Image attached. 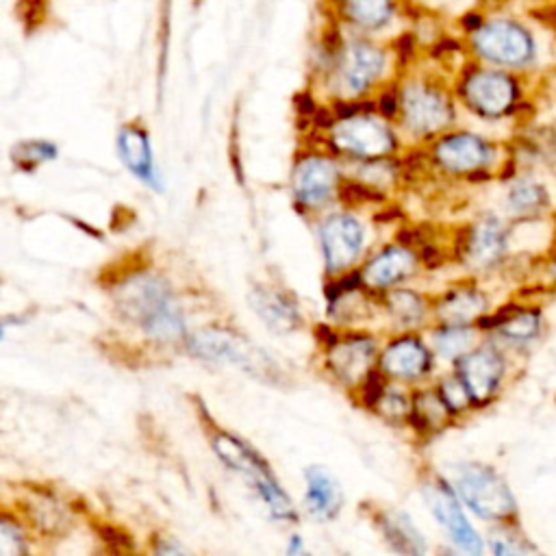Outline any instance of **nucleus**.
Masks as SVG:
<instances>
[{
  "instance_id": "obj_1",
  "label": "nucleus",
  "mask_w": 556,
  "mask_h": 556,
  "mask_svg": "<svg viewBox=\"0 0 556 556\" xmlns=\"http://www.w3.org/2000/svg\"><path fill=\"white\" fill-rule=\"evenodd\" d=\"M313 85L328 102L374 100V96L404 72L397 46L391 39L348 33L326 24L313 52Z\"/></svg>"
},
{
  "instance_id": "obj_2",
  "label": "nucleus",
  "mask_w": 556,
  "mask_h": 556,
  "mask_svg": "<svg viewBox=\"0 0 556 556\" xmlns=\"http://www.w3.org/2000/svg\"><path fill=\"white\" fill-rule=\"evenodd\" d=\"M113 315L154 350H182L189 337L187 313L167 276L146 263L104 280Z\"/></svg>"
},
{
  "instance_id": "obj_3",
  "label": "nucleus",
  "mask_w": 556,
  "mask_h": 556,
  "mask_svg": "<svg viewBox=\"0 0 556 556\" xmlns=\"http://www.w3.org/2000/svg\"><path fill=\"white\" fill-rule=\"evenodd\" d=\"M334 115L326 132H315L317 143L348 163L393 159L402 152L397 126L376 111L374 100L328 102Z\"/></svg>"
},
{
  "instance_id": "obj_4",
  "label": "nucleus",
  "mask_w": 556,
  "mask_h": 556,
  "mask_svg": "<svg viewBox=\"0 0 556 556\" xmlns=\"http://www.w3.org/2000/svg\"><path fill=\"white\" fill-rule=\"evenodd\" d=\"M198 408H200V421L204 426L206 439L215 456L219 458V463L248 484V489L263 504L271 521L293 526L300 517L298 508L291 502L289 493L282 489L269 463L248 441L217 426L202 402H198Z\"/></svg>"
},
{
  "instance_id": "obj_5",
  "label": "nucleus",
  "mask_w": 556,
  "mask_h": 556,
  "mask_svg": "<svg viewBox=\"0 0 556 556\" xmlns=\"http://www.w3.org/2000/svg\"><path fill=\"white\" fill-rule=\"evenodd\" d=\"M182 352L208 365L237 367L265 384L282 387L285 382H291L287 367L280 365L271 352L241 334L237 328L224 324H208L191 330Z\"/></svg>"
},
{
  "instance_id": "obj_6",
  "label": "nucleus",
  "mask_w": 556,
  "mask_h": 556,
  "mask_svg": "<svg viewBox=\"0 0 556 556\" xmlns=\"http://www.w3.org/2000/svg\"><path fill=\"white\" fill-rule=\"evenodd\" d=\"M397 115L395 126L404 139L432 141L454 122L452 93L428 74H408L404 70L395 78Z\"/></svg>"
},
{
  "instance_id": "obj_7",
  "label": "nucleus",
  "mask_w": 556,
  "mask_h": 556,
  "mask_svg": "<svg viewBox=\"0 0 556 556\" xmlns=\"http://www.w3.org/2000/svg\"><path fill=\"white\" fill-rule=\"evenodd\" d=\"M341 159L315 143L298 152L291 165L289 189L293 206L304 217H317L337 202L341 178Z\"/></svg>"
},
{
  "instance_id": "obj_8",
  "label": "nucleus",
  "mask_w": 556,
  "mask_h": 556,
  "mask_svg": "<svg viewBox=\"0 0 556 556\" xmlns=\"http://www.w3.org/2000/svg\"><path fill=\"white\" fill-rule=\"evenodd\" d=\"M315 232L324 261V276H337L361 265L365 252V222L354 208H328L317 215Z\"/></svg>"
},
{
  "instance_id": "obj_9",
  "label": "nucleus",
  "mask_w": 556,
  "mask_h": 556,
  "mask_svg": "<svg viewBox=\"0 0 556 556\" xmlns=\"http://www.w3.org/2000/svg\"><path fill=\"white\" fill-rule=\"evenodd\" d=\"M378 337L367 328H341L339 337L321 350V369L328 380L352 393L376 367Z\"/></svg>"
},
{
  "instance_id": "obj_10",
  "label": "nucleus",
  "mask_w": 556,
  "mask_h": 556,
  "mask_svg": "<svg viewBox=\"0 0 556 556\" xmlns=\"http://www.w3.org/2000/svg\"><path fill=\"white\" fill-rule=\"evenodd\" d=\"M467 33L471 52L484 63L497 67H519L532 56L530 33L508 17H478L471 26H467Z\"/></svg>"
},
{
  "instance_id": "obj_11",
  "label": "nucleus",
  "mask_w": 556,
  "mask_h": 556,
  "mask_svg": "<svg viewBox=\"0 0 556 556\" xmlns=\"http://www.w3.org/2000/svg\"><path fill=\"white\" fill-rule=\"evenodd\" d=\"M460 502L478 517L500 521L513 515L515 500L495 469L480 463H458L450 476Z\"/></svg>"
},
{
  "instance_id": "obj_12",
  "label": "nucleus",
  "mask_w": 556,
  "mask_h": 556,
  "mask_svg": "<svg viewBox=\"0 0 556 556\" xmlns=\"http://www.w3.org/2000/svg\"><path fill=\"white\" fill-rule=\"evenodd\" d=\"M421 497L439 523V528L445 532L447 541L454 543L460 552L467 554H480L482 552V539L469 523V519L463 513L460 497L450 480H445L439 473H428L421 478Z\"/></svg>"
},
{
  "instance_id": "obj_13",
  "label": "nucleus",
  "mask_w": 556,
  "mask_h": 556,
  "mask_svg": "<svg viewBox=\"0 0 556 556\" xmlns=\"http://www.w3.org/2000/svg\"><path fill=\"white\" fill-rule=\"evenodd\" d=\"M376 367L393 382L419 384L434 369V350L417 330L391 332L380 345Z\"/></svg>"
},
{
  "instance_id": "obj_14",
  "label": "nucleus",
  "mask_w": 556,
  "mask_h": 556,
  "mask_svg": "<svg viewBox=\"0 0 556 556\" xmlns=\"http://www.w3.org/2000/svg\"><path fill=\"white\" fill-rule=\"evenodd\" d=\"M402 15V0H326L328 22L354 35L387 39Z\"/></svg>"
},
{
  "instance_id": "obj_15",
  "label": "nucleus",
  "mask_w": 556,
  "mask_h": 556,
  "mask_svg": "<svg viewBox=\"0 0 556 556\" xmlns=\"http://www.w3.org/2000/svg\"><path fill=\"white\" fill-rule=\"evenodd\" d=\"M248 304L274 334H293L306 324L295 293L280 280H252L248 289Z\"/></svg>"
},
{
  "instance_id": "obj_16",
  "label": "nucleus",
  "mask_w": 556,
  "mask_h": 556,
  "mask_svg": "<svg viewBox=\"0 0 556 556\" xmlns=\"http://www.w3.org/2000/svg\"><path fill=\"white\" fill-rule=\"evenodd\" d=\"M15 510L28 530L43 539H61L74 528V506L65 502L52 486H26V493Z\"/></svg>"
},
{
  "instance_id": "obj_17",
  "label": "nucleus",
  "mask_w": 556,
  "mask_h": 556,
  "mask_svg": "<svg viewBox=\"0 0 556 556\" xmlns=\"http://www.w3.org/2000/svg\"><path fill=\"white\" fill-rule=\"evenodd\" d=\"M421 258L419 252L413 245H406L402 241L384 243L378 250H374L365 261L358 265L363 285L374 293H384L389 289H395L419 271Z\"/></svg>"
},
{
  "instance_id": "obj_18",
  "label": "nucleus",
  "mask_w": 556,
  "mask_h": 556,
  "mask_svg": "<svg viewBox=\"0 0 556 556\" xmlns=\"http://www.w3.org/2000/svg\"><path fill=\"white\" fill-rule=\"evenodd\" d=\"M515 83L508 74L489 67L467 70L458 80L465 106L482 117H500L515 102Z\"/></svg>"
},
{
  "instance_id": "obj_19",
  "label": "nucleus",
  "mask_w": 556,
  "mask_h": 556,
  "mask_svg": "<svg viewBox=\"0 0 556 556\" xmlns=\"http://www.w3.org/2000/svg\"><path fill=\"white\" fill-rule=\"evenodd\" d=\"M428 156L445 174H473L489 165L491 148L473 132H443L428 143Z\"/></svg>"
},
{
  "instance_id": "obj_20",
  "label": "nucleus",
  "mask_w": 556,
  "mask_h": 556,
  "mask_svg": "<svg viewBox=\"0 0 556 556\" xmlns=\"http://www.w3.org/2000/svg\"><path fill=\"white\" fill-rule=\"evenodd\" d=\"M115 148H117L119 161L137 180H141L154 193H163L165 189L163 176L154 161L150 132L141 119H130L119 126L115 137Z\"/></svg>"
},
{
  "instance_id": "obj_21",
  "label": "nucleus",
  "mask_w": 556,
  "mask_h": 556,
  "mask_svg": "<svg viewBox=\"0 0 556 556\" xmlns=\"http://www.w3.org/2000/svg\"><path fill=\"white\" fill-rule=\"evenodd\" d=\"M454 374L469 391L471 404H486L500 387L504 361L495 348H471L454 361Z\"/></svg>"
},
{
  "instance_id": "obj_22",
  "label": "nucleus",
  "mask_w": 556,
  "mask_h": 556,
  "mask_svg": "<svg viewBox=\"0 0 556 556\" xmlns=\"http://www.w3.org/2000/svg\"><path fill=\"white\" fill-rule=\"evenodd\" d=\"M361 513L367 515V519L378 530L389 549L410 556L428 552L426 536L421 534V530L415 526L413 517L406 510L374 502H361Z\"/></svg>"
},
{
  "instance_id": "obj_23",
  "label": "nucleus",
  "mask_w": 556,
  "mask_h": 556,
  "mask_svg": "<svg viewBox=\"0 0 556 556\" xmlns=\"http://www.w3.org/2000/svg\"><path fill=\"white\" fill-rule=\"evenodd\" d=\"M302 508L317 523H328L339 517L343 508V489L332 471L321 465L304 469Z\"/></svg>"
},
{
  "instance_id": "obj_24",
  "label": "nucleus",
  "mask_w": 556,
  "mask_h": 556,
  "mask_svg": "<svg viewBox=\"0 0 556 556\" xmlns=\"http://www.w3.org/2000/svg\"><path fill=\"white\" fill-rule=\"evenodd\" d=\"M380 315H384L391 324V332L400 330H419L432 317V300H428L421 291L408 289L404 285L378 293Z\"/></svg>"
},
{
  "instance_id": "obj_25",
  "label": "nucleus",
  "mask_w": 556,
  "mask_h": 556,
  "mask_svg": "<svg viewBox=\"0 0 556 556\" xmlns=\"http://www.w3.org/2000/svg\"><path fill=\"white\" fill-rule=\"evenodd\" d=\"M452 410L445 406L437 387H415L410 389V413L406 426L417 437H437L450 421Z\"/></svg>"
},
{
  "instance_id": "obj_26",
  "label": "nucleus",
  "mask_w": 556,
  "mask_h": 556,
  "mask_svg": "<svg viewBox=\"0 0 556 556\" xmlns=\"http://www.w3.org/2000/svg\"><path fill=\"white\" fill-rule=\"evenodd\" d=\"M506 248V235L500 219L486 215L480 217L467 232L465 261L473 267H491L500 261Z\"/></svg>"
},
{
  "instance_id": "obj_27",
  "label": "nucleus",
  "mask_w": 556,
  "mask_h": 556,
  "mask_svg": "<svg viewBox=\"0 0 556 556\" xmlns=\"http://www.w3.org/2000/svg\"><path fill=\"white\" fill-rule=\"evenodd\" d=\"M486 308V300L471 287H456L432 300V317L439 324H473Z\"/></svg>"
},
{
  "instance_id": "obj_28",
  "label": "nucleus",
  "mask_w": 556,
  "mask_h": 556,
  "mask_svg": "<svg viewBox=\"0 0 556 556\" xmlns=\"http://www.w3.org/2000/svg\"><path fill=\"white\" fill-rule=\"evenodd\" d=\"M473 343V332L469 326H458V324H439L430 332V345L434 354L445 356L456 361L460 354L471 350Z\"/></svg>"
},
{
  "instance_id": "obj_29",
  "label": "nucleus",
  "mask_w": 556,
  "mask_h": 556,
  "mask_svg": "<svg viewBox=\"0 0 556 556\" xmlns=\"http://www.w3.org/2000/svg\"><path fill=\"white\" fill-rule=\"evenodd\" d=\"M374 415H378L382 421L393 426H406L408 413H410V391L408 384L402 382H389L382 391L380 400L371 408Z\"/></svg>"
},
{
  "instance_id": "obj_30",
  "label": "nucleus",
  "mask_w": 556,
  "mask_h": 556,
  "mask_svg": "<svg viewBox=\"0 0 556 556\" xmlns=\"http://www.w3.org/2000/svg\"><path fill=\"white\" fill-rule=\"evenodd\" d=\"M56 154H59L56 143L48 139H22L11 148L13 165L26 174L35 172L39 165L48 161H54Z\"/></svg>"
},
{
  "instance_id": "obj_31",
  "label": "nucleus",
  "mask_w": 556,
  "mask_h": 556,
  "mask_svg": "<svg viewBox=\"0 0 556 556\" xmlns=\"http://www.w3.org/2000/svg\"><path fill=\"white\" fill-rule=\"evenodd\" d=\"M28 526L24 523V519L15 513H11L9 508L2 513L0 519V554L2 556H24L30 554V534H28Z\"/></svg>"
},
{
  "instance_id": "obj_32",
  "label": "nucleus",
  "mask_w": 556,
  "mask_h": 556,
  "mask_svg": "<svg viewBox=\"0 0 556 556\" xmlns=\"http://www.w3.org/2000/svg\"><path fill=\"white\" fill-rule=\"evenodd\" d=\"M545 202V191L534 180H517L508 191V204L517 213H530Z\"/></svg>"
},
{
  "instance_id": "obj_33",
  "label": "nucleus",
  "mask_w": 556,
  "mask_h": 556,
  "mask_svg": "<svg viewBox=\"0 0 556 556\" xmlns=\"http://www.w3.org/2000/svg\"><path fill=\"white\" fill-rule=\"evenodd\" d=\"M437 391H439V395L443 397L445 406L452 410V415L463 413V410L471 404L469 391L465 389L463 380H460L456 374H450V376L441 378L439 384H437Z\"/></svg>"
},
{
  "instance_id": "obj_34",
  "label": "nucleus",
  "mask_w": 556,
  "mask_h": 556,
  "mask_svg": "<svg viewBox=\"0 0 556 556\" xmlns=\"http://www.w3.org/2000/svg\"><path fill=\"white\" fill-rule=\"evenodd\" d=\"M536 328H539L536 315H532V313H517V315L508 317V319L500 326V332H502L506 339L523 341V339H530L532 334H536Z\"/></svg>"
},
{
  "instance_id": "obj_35",
  "label": "nucleus",
  "mask_w": 556,
  "mask_h": 556,
  "mask_svg": "<svg viewBox=\"0 0 556 556\" xmlns=\"http://www.w3.org/2000/svg\"><path fill=\"white\" fill-rule=\"evenodd\" d=\"M96 532L100 536L102 543H106V549L111 552H130L132 549V541L126 534L124 528L113 526V523H98Z\"/></svg>"
},
{
  "instance_id": "obj_36",
  "label": "nucleus",
  "mask_w": 556,
  "mask_h": 556,
  "mask_svg": "<svg viewBox=\"0 0 556 556\" xmlns=\"http://www.w3.org/2000/svg\"><path fill=\"white\" fill-rule=\"evenodd\" d=\"M150 552L154 554H185L187 547L180 545L176 539L172 536H163V534H152L150 539Z\"/></svg>"
},
{
  "instance_id": "obj_37",
  "label": "nucleus",
  "mask_w": 556,
  "mask_h": 556,
  "mask_svg": "<svg viewBox=\"0 0 556 556\" xmlns=\"http://www.w3.org/2000/svg\"><path fill=\"white\" fill-rule=\"evenodd\" d=\"M287 554H304V539L302 534L293 532L289 539H287Z\"/></svg>"
}]
</instances>
